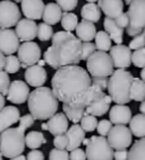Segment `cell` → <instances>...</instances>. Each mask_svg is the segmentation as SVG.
Listing matches in <instances>:
<instances>
[{"label": "cell", "instance_id": "obj_34", "mask_svg": "<svg viewBox=\"0 0 145 160\" xmlns=\"http://www.w3.org/2000/svg\"><path fill=\"white\" fill-rule=\"evenodd\" d=\"M60 23L64 31L72 32L75 31L77 25H78V17L74 12H64Z\"/></svg>", "mask_w": 145, "mask_h": 160}, {"label": "cell", "instance_id": "obj_38", "mask_svg": "<svg viewBox=\"0 0 145 160\" xmlns=\"http://www.w3.org/2000/svg\"><path fill=\"white\" fill-rule=\"evenodd\" d=\"M96 50L95 43L92 42H82V49H81V59L82 61H87L91 58V55H93Z\"/></svg>", "mask_w": 145, "mask_h": 160}, {"label": "cell", "instance_id": "obj_46", "mask_svg": "<svg viewBox=\"0 0 145 160\" xmlns=\"http://www.w3.org/2000/svg\"><path fill=\"white\" fill-rule=\"evenodd\" d=\"M116 24L119 26V27H121L122 29H125L128 27L129 25V17H128L127 12H122L121 15H119L118 17L115 19Z\"/></svg>", "mask_w": 145, "mask_h": 160}, {"label": "cell", "instance_id": "obj_45", "mask_svg": "<svg viewBox=\"0 0 145 160\" xmlns=\"http://www.w3.org/2000/svg\"><path fill=\"white\" fill-rule=\"evenodd\" d=\"M53 146L56 149H59V150H66L67 146H68V140L65 134L57 135L53 139Z\"/></svg>", "mask_w": 145, "mask_h": 160}, {"label": "cell", "instance_id": "obj_24", "mask_svg": "<svg viewBox=\"0 0 145 160\" xmlns=\"http://www.w3.org/2000/svg\"><path fill=\"white\" fill-rule=\"evenodd\" d=\"M76 35L81 42H92V40L95 38L96 35V27L91 22L82 19L81 23H78L76 27Z\"/></svg>", "mask_w": 145, "mask_h": 160}, {"label": "cell", "instance_id": "obj_13", "mask_svg": "<svg viewBox=\"0 0 145 160\" xmlns=\"http://www.w3.org/2000/svg\"><path fill=\"white\" fill-rule=\"evenodd\" d=\"M19 49V38L13 29L0 28V52L6 55H14Z\"/></svg>", "mask_w": 145, "mask_h": 160}, {"label": "cell", "instance_id": "obj_55", "mask_svg": "<svg viewBox=\"0 0 145 160\" xmlns=\"http://www.w3.org/2000/svg\"><path fill=\"white\" fill-rule=\"evenodd\" d=\"M141 79L145 82V68H143L142 71H141Z\"/></svg>", "mask_w": 145, "mask_h": 160}, {"label": "cell", "instance_id": "obj_53", "mask_svg": "<svg viewBox=\"0 0 145 160\" xmlns=\"http://www.w3.org/2000/svg\"><path fill=\"white\" fill-rule=\"evenodd\" d=\"M139 112H141L142 114L145 115V100H144V102H142V103H141V105H139Z\"/></svg>", "mask_w": 145, "mask_h": 160}, {"label": "cell", "instance_id": "obj_29", "mask_svg": "<svg viewBox=\"0 0 145 160\" xmlns=\"http://www.w3.org/2000/svg\"><path fill=\"white\" fill-rule=\"evenodd\" d=\"M129 97L135 102H144L145 100V82L139 78H134L132 82Z\"/></svg>", "mask_w": 145, "mask_h": 160}, {"label": "cell", "instance_id": "obj_59", "mask_svg": "<svg viewBox=\"0 0 145 160\" xmlns=\"http://www.w3.org/2000/svg\"><path fill=\"white\" fill-rule=\"evenodd\" d=\"M86 1H89V3H94L95 1H99V0H86Z\"/></svg>", "mask_w": 145, "mask_h": 160}, {"label": "cell", "instance_id": "obj_39", "mask_svg": "<svg viewBox=\"0 0 145 160\" xmlns=\"http://www.w3.org/2000/svg\"><path fill=\"white\" fill-rule=\"evenodd\" d=\"M132 63L136 68H145V48L135 50L132 54Z\"/></svg>", "mask_w": 145, "mask_h": 160}, {"label": "cell", "instance_id": "obj_56", "mask_svg": "<svg viewBox=\"0 0 145 160\" xmlns=\"http://www.w3.org/2000/svg\"><path fill=\"white\" fill-rule=\"evenodd\" d=\"M89 142H90V139H86V138H85L84 141H83V143H82V144H84V146H87V144H89Z\"/></svg>", "mask_w": 145, "mask_h": 160}, {"label": "cell", "instance_id": "obj_40", "mask_svg": "<svg viewBox=\"0 0 145 160\" xmlns=\"http://www.w3.org/2000/svg\"><path fill=\"white\" fill-rule=\"evenodd\" d=\"M142 48H145V29L142 33H139L138 35L134 37L133 40L131 41V43H129V49L134 50V51L142 49Z\"/></svg>", "mask_w": 145, "mask_h": 160}, {"label": "cell", "instance_id": "obj_57", "mask_svg": "<svg viewBox=\"0 0 145 160\" xmlns=\"http://www.w3.org/2000/svg\"><path fill=\"white\" fill-rule=\"evenodd\" d=\"M41 128H42V130H46V131H48V128H46V123L42 124V125H41Z\"/></svg>", "mask_w": 145, "mask_h": 160}, {"label": "cell", "instance_id": "obj_51", "mask_svg": "<svg viewBox=\"0 0 145 160\" xmlns=\"http://www.w3.org/2000/svg\"><path fill=\"white\" fill-rule=\"evenodd\" d=\"M5 63H6V57H5L3 52H0V71H3Z\"/></svg>", "mask_w": 145, "mask_h": 160}, {"label": "cell", "instance_id": "obj_4", "mask_svg": "<svg viewBox=\"0 0 145 160\" xmlns=\"http://www.w3.org/2000/svg\"><path fill=\"white\" fill-rule=\"evenodd\" d=\"M133 80L134 76L132 72L122 69H117L110 76L108 92L112 102L117 105H126L132 100L129 97V90Z\"/></svg>", "mask_w": 145, "mask_h": 160}, {"label": "cell", "instance_id": "obj_54", "mask_svg": "<svg viewBox=\"0 0 145 160\" xmlns=\"http://www.w3.org/2000/svg\"><path fill=\"white\" fill-rule=\"evenodd\" d=\"M9 160H27L26 157H24L23 154H20V156H18V157H15V158H12V159Z\"/></svg>", "mask_w": 145, "mask_h": 160}, {"label": "cell", "instance_id": "obj_11", "mask_svg": "<svg viewBox=\"0 0 145 160\" xmlns=\"http://www.w3.org/2000/svg\"><path fill=\"white\" fill-rule=\"evenodd\" d=\"M17 53L20 67H23L24 69L38 64L41 59V49L35 42H24L22 45H19Z\"/></svg>", "mask_w": 145, "mask_h": 160}, {"label": "cell", "instance_id": "obj_27", "mask_svg": "<svg viewBox=\"0 0 145 160\" xmlns=\"http://www.w3.org/2000/svg\"><path fill=\"white\" fill-rule=\"evenodd\" d=\"M101 15V9L96 3H86L82 7L81 16L83 20H87V22H91L93 24L98 23V22H100Z\"/></svg>", "mask_w": 145, "mask_h": 160}, {"label": "cell", "instance_id": "obj_44", "mask_svg": "<svg viewBox=\"0 0 145 160\" xmlns=\"http://www.w3.org/2000/svg\"><path fill=\"white\" fill-rule=\"evenodd\" d=\"M111 128H112V123L110 122V120H101L98 123L96 126V131L101 137H105V135L109 134Z\"/></svg>", "mask_w": 145, "mask_h": 160}, {"label": "cell", "instance_id": "obj_19", "mask_svg": "<svg viewBox=\"0 0 145 160\" xmlns=\"http://www.w3.org/2000/svg\"><path fill=\"white\" fill-rule=\"evenodd\" d=\"M109 118L115 125H126L132 120V111L127 105H115L110 109Z\"/></svg>", "mask_w": 145, "mask_h": 160}, {"label": "cell", "instance_id": "obj_16", "mask_svg": "<svg viewBox=\"0 0 145 160\" xmlns=\"http://www.w3.org/2000/svg\"><path fill=\"white\" fill-rule=\"evenodd\" d=\"M20 7L23 15L27 19L38 20L41 19L44 12V2L42 0H22Z\"/></svg>", "mask_w": 145, "mask_h": 160}, {"label": "cell", "instance_id": "obj_32", "mask_svg": "<svg viewBox=\"0 0 145 160\" xmlns=\"http://www.w3.org/2000/svg\"><path fill=\"white\" fill-rule=\"evenodd\" d=\"M62 113L66 115V117L72 123H79L85 114V108H79V107H72V106L64 104L62 105Z\"/></svg>", "mask_w": 145, "mask_h": 160}, {"label": "cell", "instance_id": "obj_30", "mask_svg": "<svg viewBox=\"0 0 145 160\" xmlns=\"http://www.w3.org/2000/svg\"><path fill=\"white\" fill-rule=\"evenodd\" d=\"M46 138L44 137L42 132L31 131L25 135V144L27 146V148L32 149V150H36L42 144H46Z\"/></svg>", "mask_w": 145, "mask_h": 160}, {"label": "cell", "instance_id": "obj_9", "mask_svg": "<svg viewBox=\"0 0 145 160\" xmlns=\"http://www.w3.org/2000/svg\"><path fill=\"white\" fill-rule=\"evenodd\" d=\"M108 142L115 150L127 149L132 144L133 134L126 125H115L108 134Z\"/></svg>", "mask_w": 145, "mask_h": 160}, {"label": "cell", "instance_id": "obj_31", "mask_svg": "<svg viewBox=\"0 0 145 160\" xmlns=\"http://www.w3.org/2000/svg\"><path fill=\"white\" fill-rule=\"evenodd\" d=\"M127 160H145V138L139 139L132 146Z\"/></svg>", "mask_w": 145, "mask_h": 160}, {"label": "cell", "instance_id": "obj_37", "mask_svg": "<svg viewBox=\"0 0 145 160\" xmlns=\"http://www.w3.org/2000/svg\"><path fill=\"white\" fill-rule=\"evenodd\" d=\"M20 62L17 57L15 55H7L6 63H5V71L7 73H16L19 71Z\"/></svg>", "mask_w": 145, "mask_h": 160}, {"label": "cell", "instance_id": "obj_52", "mask_svg": "<svg viewBox=\"0 0 145 160\" xmlns=\"http://www.w3.org/2000/svg\"><path fill=\"white\" fill-rule=\"evenodd\" d=\"M5 104H6V100H5V96L0 94V111L5 107Z\"/></svg>", "mask_w": 145, "mask_h": 160}, {"label": "cell", "instance_id": "obj_26", "mask_svg": "<svg viewBox=\"0 0 145 160\" xmlns=\"http://www.w3.org/2000/svg\"><path fill=\"white\" fill-rule=\"evenodd\" d=\"M103 25H105V29L108 34H109L111 41H113L116 44H121L122 37H124V29L117 25L115 19L105 17V22H103Z\"/></svg>", "mask_w": 145, "mask_h": 160}, {"label": "cell", "instance_id": "obj_5", "mask_svg": "<svg viewBox=\"0 0 145 160\" xmlns=\"http://www.w3.org/2000/svg\"><path fill=\"white\" fill-rule=\"evenodd\" d=\"M27 128L19 124L18 128H9L0 133V153L3 157H18L25 149V131Z\"/></svg>", "mask_w": 145, "mask_h": 160}, {"label": "cell", "instance_id": "obj_60", "mask_svg": "<svg viewBox=\"0 0 145 160\" xmlns=\"http://www.w3.org/2000/svg\"><path fill=\"white\" fill-rule=\"evenodd\" d=\"M9 1H14V2H20L22 0H9Z\"/></svg>", "mask_w": 145, "mask_h": 160}, {"label": "cell", "instance_id": "obj_17", "mask_svg": "<svg viewBox=\"0 0 145 160\" xmlns=\"http://www.w3.org/2000/svg\"><path fill=\"white\" fill-rule=\"evenodd\" d=\"M24 77H25L27 85L39 88V87H42L46 83L48 73H46V69L43 67L39 66V64H34L32 67H29L25 70Z\"/></svg>", "mask_w": 145, "mask_h": 160}, {"label": "cell", "instance_id": "obj_58", "mask_svg": "<svg viewBox=\"0 0 145 160\" xmlns=\"http://www.w3.org/2000/svg\"><path fill=\"white\" fill-rule=\"evenodd\" d=\"M124 1H125V2L127 3V5H131V3L133 2L134 0H124Z\"/></svg>", "mask_w": 145, "mask_h": 160}, {"label": "cell", "instance_id": "obj_2", "mask_svg": "<svg viewBox=\"0 0 145 160\" xmlns=\"http://www.w3.org/2000/svg\"><path fill=\"white\" fill-rule=\"evenodd\" d=\"M51 42L52 45L49 46L43 54L46 64L56 69V71L62 67L78 66L82 61V42L72 33L66 31L56 32Z\"/></svg>", "mask_w": 145, "mask_h": 160}, {"label": "cell", "instance_id": "obj_14", "mask_svg": "<svg viewBox=\"0 0 145 160\" xmlns=\"http://www.w3.org/2000/svg\"><path fill=\"white\" fill-rule=\"evenodd\" d=\"M29 96L30 88L26 82H24L22 80H14L13 82H10L8 94H7V99L10 103L16 105L24 104L29 99Z\"/></svg>", "mask_w": 145, "mask_h": 160}, {"label": "cell", "instance_id": "obj_20", "mask_svg": "<svg viewBox=\"0 0 145 160\" xmlns=\"http://www.w3.org/2000/svg\"><path fill=\"white\" fill-rule=\"evenodd\" d=\"M46 128H48V131L53 137L65 134L67 130L69 129L68 128V118L64 113H57L52 117H50L49 121L46 122Z\"/></svg>", "mask_w": 145, "mask_h": 160}, {"label": "cell", "instance_id": "obj_36", "mask_svg": "<svg viewBox=\"0 0 145 160\" xmlns=\"http://www.w3.org/2000/svg\"><path fill=\"white\" fill-rule=\"evenodd\" d=\"M53 36V29L52 26L48 25L46 23H41L38 25V38L42 42L51 40Z\"/></svg>", "mask_w": 145, "mask_h": 160}, {"label": "cell", "instance_id": "obj_50", "mask_svg": "<svg viewBox=\"0 0 145 160\" xmlns=\"http://www.w3.org/2000/svg\"><path fill=\"white\" fill-rule=\"evenodd\" d=\"M113 159L115 160H127L128 159V151L126 149L122 150H116L113 153Z\"/></svg>", "mask_w": 145, "mask_h": 160}, {"label": "cell", "instance_id": "obj_15", "mask_svg": "<svg viewBox=\"0 0 145 160\" xmlns=\"http://www.w3.org/2000/svg\"><path fill=\"white\" fill-rule=\"evenodd\" d=\"M15 33L20 41L31 42L38 36V25L34 20L24 18V19H20L17 23Z\"/></svg>", "mask_w": 145, "mask_h": 160}, {"label": "cell", "instance_id": "obj_8", "mask_svg": "<svg viewBox=\"0 0 145 160\" xmlns=\"http://www.w3.org/2000/svg\"><path fill=\"white\" fill-rule=\"evenodd\" d=\"M129 25L127 35L135 37L145 29V0H134L127 12Z\"/></svg>", "mask_w": 145, "mask_h": 160}, {"label": "cell", "instance_id": "obj_61", "mask_svg": "<svg viewBox=\"0 0 145 160\" xmlns=\"http://www.w3.org/2000/svg\"><path fill=\"white\" fill-rule=\"evenodd\" d=\"M0 160H3V156H1V153H0Z\"/></svg>", "mask_w": 145, "mask_h": 160}, {"label": "cell", "instance_id": "obj_3", "mask_svg": "<svg viewBox=\"0 0 145 160\" xmlns=\"http://www.w3.org/2000/svg\"><path fill=\"white\" fill-rule=\"evenodd\" d=\"M30 114L34 120H49L57 114L59 107V100L53 94L52 89L49 87H39L30 92L27 99Z\"/></svg>", "mask_w": 145, "mask_h": 160}, {"label": "cell", "instance_id": "obj_28", "mask_svg": "<svg viewBox=\"0 0 145 160\" xmlns=\"http://www.w3.org/2000/svg\"><path fill=\"white\" fill-rule=\"evenodd\" d=\"M129 130L136 138H145V115L137 114L132 117L129 122Z\"/></svg>", "mask_w": 145, "mask_h": 160}, {"label": "cell", "instance_id": "obj_12", "mask_svg": "<svg viewBox=\"0 0 145 160\" xmlns=\"http://www.w3.org/2000/svg\"><path fill=\"white\" fill-rule=\"evenodd\" d=\"M132 50L129 46H126L124 44H116L110 50L111 60H112L113 67L117 69H125L129 68L132 64Z\"/></svg>", "mask_w": 145, "mask_h": 160}, {"label": "cell", "instance_id": "obj_18", "mask_svg": "<svg viewBox=\"0 0 145 160\" xmlns=\"http://www.w3.org/2000/svg\"><path fill=\"white\" fill-rule=\"evenodd\" d=\"M19 109L15 106H5L0 111V133L9 129L13 124L19 122Z\"/></svg>", "mask_w": 145, "mask_h": 160}, {"label": "cell", "instance_id": "obj_35", "mask_svg": "<svg viewBox=\"0 0 145 160\" xmlns=\"http://www.w3.org/2000/svg\"><path fill=\"white\" fill-rule=\"evenodd\" d=\"M79 123H81V128L85 132H93L94 130H96V126H98L99 122H98V118L95 116L87 114L85 112L84 116H83Z\"/></svg>", "mask_w": 145, "mask_h": 160}, {"label": "cell", "instance_id": "obj_41", "mask_svg": "<svg viewBox=\"0 0 145 160\" xmlns=\"http://www.w3.org/2000/svg\"><path fill=\"white\" fill-rule=\"evenodd\" d=\"M56 3L60 7L61 10H64L65 12H69L76 9L78 5V0H56Z\"/></svg>", "mask_w": 145, "mask_h": 160}, {"label": "cell", "instance_id": "obj_6", "mask_svg": "<svg viewBox=\"0 0 145 160\" xmlns=\"http://www.w3.org/2000/svg\"><path fill=\"white\" fill-rule=\"evenodd\" d=\"M87 72L92 78H108L113 73V63L107 52L96 51L86 61Z\"/></svg>", "mask_w": 145, "mask_h": 160}, {"label": "cell", "instance_id": "obj_33", "mask_svg": "<svg viewBox=\"0 0 145 160\" xmlns=\"http://www.w3.org/2000/svg\"><path fill=\"white\" fill-rule=\"evenodd\" d=\"M94 40H95V46L98 51L107 52V51H110L111 48H112L111 46L112 41H111L110 36H109V34L105 31L98 32Z\"/></svg>", "mask_w": 145, "mask_h": 160}, {"label": "cell", "instance_id": "obj_21", "mask_svg": "<svg viewBox=\"0 0 145 160\" xmlns=\"http://www.w3.org/2000/svg\"><path fill=\"white\" fill-rule=\"evenodd\" d=\"M98 6L105 17L116 19L119 15L124 12V1L122 0H99Z\"/></svg>", "mask_w": 145, "mask_h": 160}, {"label": "cell", "instance_id": "obj_23", "mask_svg": "<svg viewBox=\"0 0 145 160\" xmlns=\"http://www.w3.org/2000/svg\"><path fill=\"white\" fill-rule=\"evenodd\" d=\"M111 102H112L111 97L105 92L101 97H99L98 99L94 100L90 106H87L86 108H85V112H86L87 114L93 115V116H95V117L103 116V115L107 114L108 111H109Z\"/></svg>", "mask_w": 145, "mask_h": 160}, {"label": "cell", "instance_id": "obj_43", "mask_svg": "<svg viewBox=\"0 0 145 160\" xmlns=\"http://www.w3.org/2000/svg\"><path fill=\"white\" fill-rule=\"evenodd\" d=\"M49 160H69V153L67 150L52 149L49 152Z\"/></svg>", "mask_w": 145, "mask_h": 160}, {"label": "cell", "instance_id": "obj_10", "mask_svg": "<svg viewBox=\"0 0 145 160\" xmlns=\"http://www.w3.org/2000/svg\"><path fill=\"white\" fill-rule=\"evenodd\" d=\"M20 10L16 2L3 0L0 1V28H10L20 20Z\"/></svg>", "mask_w": 145, "mask_h": 160}, {"label": "cell", "instance_id": "obj_22", "mask_svg": "<svg viewBox=\"0 0 145 160\" xmlns=\"http://www.w3.org/2000/svg\"><path fill=\"white\" fill-rule=\"evenodd\" d=\"M85 133L86 132L82 129L79 124H74L67 130L65 133L67 140H68V146H67V151H72L75 149L79 148L85 139Z\"/></svg>", "mask_w": 145, "mask_h": 160}, {"label": "cell", "instance_id": "obj_25", "mask_svg": "<svg viewBox=\"0 0 145 160\" xmlns=\"http://www.w3.org/2000/svg\"><path fill=\"white\" fill-rule=\"evenodd\" d=\"M62 17V10L60 7L55 2H49L46 3L44 7V12L42 19L46 24L48 25H56L61 20Z\"/></svg>", "mask_w": 145, "mask_h": 160}, {"label": "cell", "instance_id": "obj_1", "mask_svg": "<svg viewBox=\"0 0 145 160\" xmlns=\"http://www.w3.org/2000/svg\"><path fill=\"white\" fill-rule=\"evenodd\" d=\"M51 87L59 102L79 108H86L105 94L102 89L92 85L90 73L79 66L58 69L51 79Z\"/></svg>", "mask_w": 145, "mask_h": 160}, {"label": "cell", "instance_id": "obj_7", "mask_svg": "<svg viewBox=\"0 0 145 160\" xmlns=\"http://www.w3.org/2000/svg\"><path fill=\"white\" fill-rule=\"evenodd\" d=\"M87 160H113V149L109 144L105 137L93 135L86 146Z\"/></svg>", "mask_w": 145, "mask_h": 160}, {"label": "cell", "instance_id": "obj_42", "mask_svg": "<svg viewBox=\"0 0 145 160\" xmlns=\"http://www.w3.org/2000/svg\"><path fill=\"white\" fill-rule=\"evenodd\" d=\"M9 86H10V80L8 73L6 71H0V94L7 96Z\"/></svg>", "mask_w": 145, "mask_h": 160}, {"label": "cell", "instance_id": "obj_48", "mask_svg": "<svg viewBox=\"0 0 145 160\" xmlns=\"http://www.w3.org/2000/svg\"><path fill=\"white\" fill-rule=\"evenodd\" d=\"M108 83H109V78H92V85H95L102 90L108 89Z\"/></svg>", "mask_w": 145, "mask_h": 160}, {"label": "cell", "instance_id": "obj_47", "mask_svg": "<svg viewBox=\"0 0 145 160\" xmlns=\"http://www.w3.org/2000/svg\"><path fill=\"white\" fill-rule=\"evenodd\" d=\"M69 160H86V153L81 148H77L75 150L70 151Z\"/></svg>", "mask_w": 145, "mask_h": 160}, {"label": "cell", "instance_id": "obj_49", "mask_svg": "<svg viewBox=\"0 0 145 160\" xmlns=\"http://www.w3.org/2000/svg\"><path fill=\"white\" fill-rule=\"evenodd\" d=\"M27 160H44V154L40 150H32L26 156Z\"/></svg>", "mask_w": 145, "mask_h": 160}]
</instances>
